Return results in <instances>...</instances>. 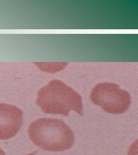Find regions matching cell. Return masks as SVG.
<instances>
[{
  "label": "cell",
  "instance_id": "1",
  "mask_svg": "<svg viewBox=\"0 0 138 155\" xmlns=\"http://www.w3.org/2000/svg\"><path fill=\"white\" fill-rule=\"evenodd\" d=\"M28 132L33 144L44 150L64 151L70 149L74 143V132L60 120H36L30 124Z\"/></svg>",
  "mask_w": 138,
  "mask_h": 155
},
{
  "label": "cell",
  "instance_id": "2",
  "mask_svg": "<svg viewBox=\"0 0 138 155\" xmlns=\"http://www.w3.org/2000/svg\"><path fill=\"white\" fill-rule=\"evenodd\" d=\"M36 104L46 114L67 116L70 111H75L83 115L81 96L58 80L50 81L39 90Z\"/></svg>",
  "mask_w": 138,
  "mask_h": 155
},
{
  "label": "cell",
  "instance_id": "3",
  "mask_svg": "<svg viewBox=\"0 0 138 155\" xmlns=\"http://www.w3.org/2000/svg\"><path fill=\"white\" fill-rule=\"evenodd\" d=\"M90 98L105 112L114 114L125 113L131 104L130 94L115 83L97 84L92 90Z\"/></svg>",
  "mask_w": 138,
  "mask_h": 155
},
{
  "label": "cell",
  "instance_id": "4",
  "mask_svg": "<svg viewBox=\"0 0 138 155\" xmlns=\"http://www.w3.org/2000/svg\"><path fill=\"white\" fill-rule=\"evenodd\" d=\"M22 122L23 113L20 108L0 104V140H8L16 136Z\"/></svg>",
  "mask_w": 138,
  "mask_h": 155
},
{
  "label": "cell",
  "instance_id": "5",
  "mask_svg": "<svg viewBox=\"0 0 138 155\" xmlns=\"http://www.w3.org/2000/svg\"><path fill=\"white\" fill-rule=\"evenodd\" d=\"M36 65L43 71L48 72L58 71L63 69L67 65L66 63H37Z\"/></svg>",
  "mask_w": 138,
  "mask_h": 155
},
{
  "label": "cell",
  "instance_id": "6",
  "mask_svg": "<svg viewBox=\"0 0 138 155\" xmlns=\"http://www.w3.org/2000/svg\"><path fill=\"white\" fill-rule=\"evenodd\" d=\"M0 155H6L5 152L1 148H0Z\"/></svg>",
  "mask_w": 138,
  "mask_h": 155
},
{
  "label": "cell",
  "instance_id": "7",
  "mask_svg": "<svg viewBox=\"0 0 138 155\" xmlns=\"http://www.w3.org/2000/svg\"><path fill=\"white\" fill-rule=\"evenodd\" d=\"M36 153V152H34V153H29V154H28V155H35Z\"/></svg>",
  "mask_w": 138,
  "mask_h": 155
}]
</instances>
